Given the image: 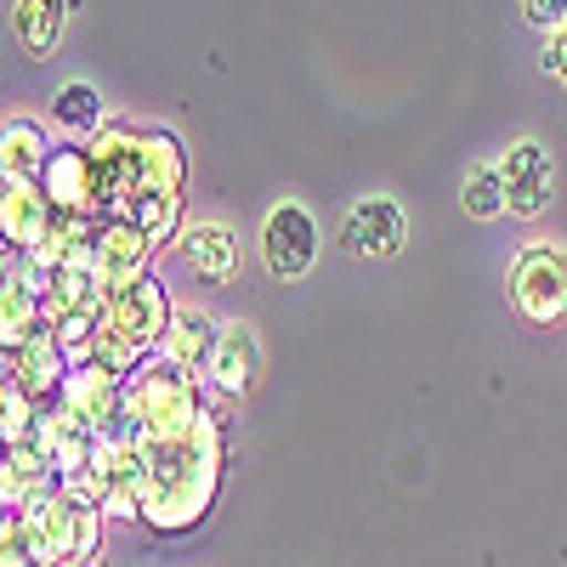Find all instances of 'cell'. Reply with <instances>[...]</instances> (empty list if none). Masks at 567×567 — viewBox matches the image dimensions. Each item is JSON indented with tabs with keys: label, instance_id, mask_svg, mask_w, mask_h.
Here are the masks:
<instances>
[{
	"label": "cell",
	"instance_id": "17",
	"mask_svg": "<svg viewBox=\"0 0 567 567\" xmlns=\"http://www.w3.org/2000/svg\"><path fill=\"white\" fill-rule=\"evenodd\" d=\"M52 148L58 142L45 136L40 120H7V131H0V171H7V182H40Z\"/></svg>",
	"mask_w": 567,
	"mask_h": 567
},
{
	"label": "cell",
	"instance_id": "18",
	"mask_svg": "<svg viewBox=\"0 0 567 567\" xmlns=\"http://www.w3.org/2000/svg\"><path fill=\"white\" fill-rule=\"evenodd\" d=\"M58 488L52 465H45L34 449H7V460H0V505L7 511H29L34 499H45Z\"/></svg>",
	"mask_w": 567,
	"mask_h": 567
},
{
	"label": "cell",
	"instance_id": "27",
	"mask_svg": "<svg viewBox=\"0 0 567 567\" xmlns=\"http://www.w3.org/2000/svg\"><path fill=\"white\" fill-rule=\"evenodd\" d=\"M539 69H545L556 85H567V29H561V34H550V40L539 45Z\"/></svg>",
	"mask_w": 567,
	"mask_h": 567
},
{
	"label": "cell",
	"instance_id": "4",
	"mask_svg": "<svg viewBox=\"0 0 567 567\" xmlns=\"http://www.w3.org/2000/svg\"><path fill=\"white\" fill-rule=\"evenodd\" d=\"M505 284H511V307L528 323L550 329L567 318V250L561 245H523L511 256Z\"/></svg>",
	"mask_w": 567,
	"mask_h": 567
},
{
	"label": "cell",
	"instance_id": "21",
	"mask_svg": "<svg viewBox=\"0 0 567 567\" xmlns=\"http://www.w3.org/2000/svg\"><path fill=\"white\" fill-rule=\"evenodd\" d=\"M52 120L69 131V136H97L109 120H103V97H97V85H85V80H74V85H63L58 97H52Z\"/></svg>",
	"mask_w": 567,
	"mask_h": 567
},
{
	"label": "cell",
	"instance_id": "26",
	"mask_svg": "<svg viewBox=\"0 0 567 567\" xmlns=\"http://www.w3.org/2000/svg\"><path fill=\"white\" fill-rule=\"evenodd\" d=\"M523 23L539 29L545 40L567 29V0H523Z\"/></svg>",
	"mask_w": 567,
	"mask_h": 567
},
{
	"label": "cell",
	"instance_id": "14",
	"mask_svg": "<svg viewBox=\"0 0 567 567\" xmlns=\"http://www.w3.org/2000/svg\"><path fill=\"white\" fill-rule=\"evenodd\" d=\"M176 256L194 267L205 284H233V278H239V267H245V245H239V233H233L227 221H194V227H182Z\"/></svg>",
	"mask_w": 567,
	"mask_h": 567
},
{
	"label": "cell",
	"instance_id": "13",
	"mask_svg": "<svg viewBox=\"0 0 567 567\" xmlns=\"http://www.w3.org/2000/svg\"><path fill=\"white\" fill-rule=\"evenodd\" d=\"M0 363H7V381H18L40 409H52L58 398H63V381H69V358H63V347H58V336H52V323L40 329V336H29L23 347H12V352H0Z\"/></svg>",
	"mask_w": 567,
	"mask_h": 567
},
{
	"label": "cell",
	"instance_id": "16",
	"mask_svg": "<svg viewBox=\"0 0 567 567\" xmlns=\"http://www.w3.org/2000/svg\"><path fill=\"white\" fill-rule=\"evenodd\" d=\"M187 182V148L165 125H142V194H182Z\"/></svg>",
	"mask_w": 567,
	"mask_h": 567
},
{
	"label": "cell",
	"instance_id": "10",
	"mask_svg": "<svg viewBox=\"0 0 567 567\" xmlns=\"http://www.w3.org/2000/svg\"><path fill=\"white\" fill-rule=\"evenodd\" d=\"M58 409H69L85 432H114L125 420V381L103 363H80V369H69Z\"/></svg>",
	"mask_w": 567,
	"mask_h": 567
},
{
	"label": "cell",
	"instance_id": "20",
	"mask_svg": "<svg viewBox=\"0 0 567 567\" xmlns=\"http://www.w3.org/2000/svg\"><path fill=\"white\" fill-rule=\"evenodd\" d=\"M40 329H45V301L29 290L23 278L7 272V290H0V352L23 347L29 336H40Z\"/></svg>",
	"mask_w": 567,
	"mask_h": 567
},
{
	"label": "cell",
	"instance_id": "12",
	"mask_svg": "<svg viewBox=\"0 0 567 567\" xmlns=\"http://www.w3.org/2000/svg\"><path fill=\"white\" fill-rule=\"evenodd\" d=\"M261 336L245 323V318H233V323H221V341H216V358H210V369H205V381H210V392L216 398H250L256 386H261Z\"/></svg>",
	"mask_w": 567,
	"mask_h": 567
},
{
	"label": "cell",
	"instance_id": "8",
	"mask_svg": "<svg viewBox=\"0 0 567 567\" xmlns=\"http://www.w3.org/2000/svg\"><path fill=\"white\" fill-rule=\"evenodd\" d=\"M409 245V216L392 194H363L352 199L347 221H341V250L358 261H392Z\"/></svg>",
	"mask_w": 567,
	"mask_h": 567
},
{
	"label": "cell",
	"instance_id": "15",
	"mask_svg": "<svg viewBox=\"0 0 567 567\" xmlns=\"http://www.w3.org/2000/svg\"><path fill=\"white\" fill-rule=\"evenodd\" d=\"M216 341H221V323L199 307H182L165 329V341H159V358L165 369H182V374H205L210 358H216Z\"/></svg>",
	"mask_w": 567,
	"mask_h": 567
},
{
	"label": "cell",
	"instance_id": "24",
	"mask_svg": "<svg viewBox=\"0 0 567 567\" xmlns=\"http://www.w3.org/2000/svg\"><path fill=\"white\" fill-rule=\"evenodd\" d=\"M34 425H40V403L18 381H0V437H7V449H29Z\"/></svg>",
	"mask_w": 567,
	"mask_h": 567
},
{
	"label": "cell",
	"instance_id": "3",
	"mask_svg": "<svg viewBox=\"0 0 567 567\" xmlns=\"http://www.w3.org/2000/svg\"><path fill=\"white\" fill-rule=\"evenodd\" d=\"M23 516H29V534H34V545H40V561H58V567L97 561L109 511L80 505V499H69L63 488H52L45 499H34Z\"/></svg>",
	"mask_w": 567,
	"mask_h": 567
},
{
	"label": "cell",
	"instance_id": "22",
	"mask_svg": "<svg viewBox=\"0 0 567 567\" xmlns=\"http://www.w3.org/2000/svg\"><path fill=\"white\" fill-rule=\"evenodd\" d=\"M125 221H136L165 250L171 239H182V194H136L125 205Z\"/></svg>",
	"mask_w": 567,
	"mask_h": 567
},
{
	"label": "cell",
	"instance_id": "6",
	"mask_svg": "<svg viewBox=\"0 0 567 567\" xmlns=\"http://www.w3.org/2000/svg\"><path fill=\"white\" fill-rule=\"evenodd\" d=\"M40 194L52 199L58 216H91L103 221V171H97V154L85 142H58L52 159L40 171Z\"/></svg>",
	"mask_w": 567,
	"mask_h": 567
},
{
	"label": "cell",
	"instance_id": "25",
	"mask_svg": "<svg viewBox=\"0 0 567 567\" xmlns=\"http://www.w3.org/2000/svg\"><path fill=\"white\" fill-rule=\"evenodd\" d=\"M0 567H40V545L23 511H7V523H0Z\"/></svg>",
	"mask_w": 567,
	"mask_h": 567
},
{
	"label": "cell",
	"instance_id": "5",
	"mask_svg": "<svg viewBox=\"0 0 567 567\" xmlns=\"http://www.w3.org/2000/svg\"><path fill=\"white\" fill-rule=\"evenodd\" d=\"M318 245H323V233H318V216L307 205L284 199V205L267 210V221H261V261H267V272L278 284L307 278L312 261H318Z\"/></svg>",
	"mask_w": 567,
	"mask_h": 567
},
{
	"label": "cell",
	"instance_id": "19",
	"mask_svg": "<svg viewBox=\"0 0 567 567\" xmlns=\"http://www.w3.org/2000/svg\"><path fill=\"white\" fill-rule=\"evenodd\" d=\"M12 29H18L29 58H52L63 29H69V0H18V7H12Z\"/></svg>",
	"mask_w": 567,
	"mask_h": 567
},
{
	"label": "cell",
	"instance_id": "9",
	"mask_svg": "<svg viewBox=\"0 0 567 567\" xmlns=\"http://www.w3.org/2000/svg\"><path fill=\"white\" fill-rule=\"evenodd\" d=\"M494 165H499V182H505L511 216L534 221V216L550 210V199H556V159H550L545 142H534V136L528 142H511Z\"/></svg>",
	"mask_w": 567,
	"mask_h": 567
},
{
	"label": "cell",
	"instance_id": "28",
	"mask_svg": "<svg viewBox=\"0 0 567 567\" xmlns=\"http://www.w3.org/2000/svg\"><path fill=\"white\" fill-rule=\"evenodd\" d=\"M74 567H97V561H74Z\"/></svg>",
	"mask_w": 567,
	"mask_h": 567
},
{
	"label": "cell",
	"instance_id": "29",
	"mask_svg": "<svg viewBox=\"0 0 567 567\" xmlns=\"http://www.w3.org/2000/svg\"><path fill=\"white\" fill-rule=\"evenodd\" d=\"M40 567H58V561H40Z\"/></svg>",
	"mask_w": 567,
	"mask_h": 567
},
{
	"label": "cell",
	"instance_id": "7",
	"mask_svg": "<svg viewBox=\"0 0 567 567\" xmlns=\"http://www.w3.org/2000/svg\"><path fill=\"white\" fill-rule=\"evenodd\" d=\"M154 256H159V245L136 221L109 216V221H97V261H91V278H97L103 296L114 301V296L131 290V284L154 278Z\"/></svg>",
	"mask_w": 567,
	"mask_h": 567
},
{
	"label": "cell",
	"instance_id": "11",
	"mask_svg": "<svg viewBox=\"0 0 567 567\" xmlns=\"http://www.w3.org/2000/svg\"><path fill=\"white\" fill-rule=\"evenodd\" d=\"M58 227L52 199L40 194V182H7L0 187V233H7V261L34 256Z\"/></svg>",
	"mask_w": 567,
	"mask_h": 567
},
{
	"label": "cell",
	"instance_id": "23",
	"mask_svg": "<svg viewBox=\"0 0 567 567\" xmlns=\"http://www.w3.org/2000/svg\"><path fill=\"white\" fill-rule=\"evenodd\" d=\"M460 205L471 221H499L511 205H505V182H499V165H471L465 182H460Z\"/></svg>",
	"mask_w": 567,
	"mask_h": 567
},
{
	"label": "cell",
	"instance_id": "2",
	"mask_svg": "<svg viewBox=\"0 0 567 567\" xmlns=\"http://www.w3.org/2000/svg\"><path fill=\"white\" fill-rule=\"evenodd\" d=\"M205 409L210 403L199 392V374L148 363L142 374L125 381V425L136 437H182V432H194V425H199Z\"/></svg>",
	"mask_w": 567,
	"mask_h": 567
},
{
	"label": "cell",
	"instance_id": "1",
	"mask_svg": "<svg viewBox=\"0 0 567 567\" xmlns=\"http://www.w3.org/2000/svg\"><path fill=\"white\" fill-rule=\"evenodd\" d=\"M142 471H148V511L142 523L159 539L194 534L216 511L221 471H227V420L221 409H205L194 432L182 437H136Z\"/></svg>",
	"mask_w": 567,
	"mask_h": 567
}]
</instances>
